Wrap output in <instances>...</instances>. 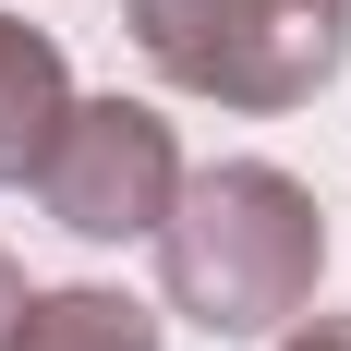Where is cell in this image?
I'll list each match as a JSON object with an SVG mask.
<instances>
[{
  "instance_id": "obj_1",
  "label": "cell",
  "mask_w": 351,
  "mask_h": 351,
  "mask_svg": "<svg viewBox=\"0 0 351 351\" xmlns=\"http://www.w3.org/2000/svg\"><path fill=\"white\" fill-rule=\"evenodd\" d=\"M315 267H327L315 194L279 158L182 170L170 218H158V303L182 327H206V339H279L315 303Z\"/></svg>"
},
{
  "instance_id": "obj_6",
  "label": "cell",
  "mask_w": 351,
  "mask_h": 351,
  "mask_svg": "<svg viewBox=\"0 0 351 351\" xmlns=\"http://www.w3.org/2000/svg\"><path fill=\"white\" fill-rule=\"evenodd\" d=\"M279 351H351V315H315V327H291Z\"/></svg>"
},
{
  "instance_id": "obj_2",
  "label": "cell",
  "mask_w": 351,
  "mask_h": 351,
  "mask_svg": "<svg viewBox=\"0 0 351 351\" xmlns=\"http://www.w3.org/2000/svg\"><path fill=\"white\" fill-rule=\"evenodd\" d=\"M121 25H134L158 85L218 97L243 121L303 109L351 61V0H121Z\"/></svg>"
},
{
  "instance_id": "obj_3",
  "label": "cell",
  "mask_w": 351,
  "mask_h": 351,
  "mask_svg": "<svg viewBox=\"0 0 351 351\" xmlns=\"http://www.w3.org/2000/svg\"><path fill=\"white\" fill-rule=\"evenodd\" d=\"M170 194H182V134L145 97H73L36 158V206L73 243H158Z\"/></svg>"
},
{
  "instance_id": "obj_7",
  "label": "cell",
  "mask_w": 351,
  "mask_h": 351,
  "mask_svg": "<svg viewBox=\"0 0 351 351\" xmlns=\"http://www.w3.org/2000/svg\"><path fill=\"white\" fill-rule=\"evenodd\" d=\"M12 315H25V267L0 254V339H12Z\"/></svg>"
},
{
  "instance_id": "obj_5",
  "label": "cell",
  "mask_w": 351,
  "mask_h": 351,
  "mask_svg": "<svg viewBox=\"0 0 351 351\" xmlns=\"http://www.w3.org/2000/svg\"><path fill=\"white\" fill-rule=\"evenodd\" d=\"M0 351H170V327H158V303H134V291H25V315H12V339Z\"/></svg>"
},
{
  "instance_id": "obj_4",
  "label": "cell",
  "mask_w": 351,
  "mask_h": 351,
  "mask_svg": "<svg viewBox=\"0 0 351 351\" xmlns=\"http://www.w3.org/2000/svg\"><path fill=\"white\" fill-rule=\"evenodd\" d=\"M61 109H73L61 36L25 25V12H0V182H36V158H49V134H61Z\"/></svg>"
}]
</instances>
